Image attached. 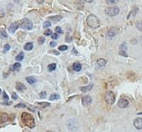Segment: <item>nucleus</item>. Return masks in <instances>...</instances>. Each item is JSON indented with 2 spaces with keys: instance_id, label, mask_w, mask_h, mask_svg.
<instances>
[{
  "instance_id": "nucleus-1",
  "label": "nucleus",
  "mask_w": 142,
  "mask_h": 132,
  "mask_svg": "<svg viewBox=\"0 0 142 132\" xmlns=\"http://www.w3.org/2000/svg\"><path fill=\"white\" fill-rule=\"evenodd\" d=\"M21 120L23 123L27 126L29 128H33L35 126V118H33L32 115H30L28 113H23L21 114Z\"/></svg>"
},
{
  "instance_id": "nucleus-2",
  "label": "nucleus",
  "mask_w": 142,
  "mask_h": 132,
  "mask_svg": "<svg viewBox=\"0 0 142 132\" xmlns=\"http://www.w3.org/2000/svg\"><path fill=\"white\" fill-rule=\"evenodd\" d=\"M87 24L89 27L92 29H97L100 25V20L98 19V17L92 14L89 15L87 17Z\"/></svg>"
},
{
  "instance_id": "nucleus-3",
  "label": "nucleus",
  "mask_w": 142,
  "mask_h": 132,
  "mask_svg": "<svg viewBox=\"0 0 142 132\" xmlns=\"http://www.w3.org/2000/svg\"><path fill=\"white\" fill-rule=\"evenodd\" d=\"M20 27L24 30H30L33 29V23L32 21L28 19V18H24L22 19L20 21V24H19Z\"/></svg>"
},
{
  "instance_id": "nucleus-4",
  "label": "nucleus",
  "mask_w": 142,
  "mask_h": 132,
  "mask_svg": "<svg viewBox=\"0 0 142 132\" xmlns=\"http://www.w3.org/2000/svg\"><path fill=\"white\" fill-rule=\"evenodd\" d=\"M105 100L107 104H113L115 102V96L112 91H107L105 96Z\"/></svg>"
},
{
  "instance_id": "nucleus-5",
  "label": "nucleus",
  "mask_w": 142,
  "mask_h": 132,
  "mask_svg": "<svg viewBox=\"0 0 142 132\" xmlns=\"http://www.w3.org/2000/svg\"><path fill=\"white\" fill-rule=\"evenodd\" d=\"M105 13L110 16H114L119 13V8L118 7H110L105 9Z\"/></svg>"
},
{
  "instance_id": "nucleus-6",
  "label": "nucleus",
  "mask_w": 142,
  "mask_h": 132,
  "mask_svg": "<svg viewBox=\"0 0 142 132\" xmlns=\"http://www.w3.org/2000/svg\"><path fill=\"white\" fill-rule=\"evenodd\" d=\"M92 99L89 96H85L82 99V104H83V105L85 107L88 106L89 104H92Z\"/></svg>"
},
{
  "instance_id": "nucleus-7",
  "label": "nucleus",
  "mask_w": 142,
  "mask_h": 132,
  "mask_svg": "<svg viewBox=\"0 0 142 132\" xmlns=\"http://www.w3.org/2000/svg\"><path fill=\"white\" fill-rule=\"evenodd\" d=\"M118 30L116 27H113V28L110 29L107 32V37L109 38H112V37H114L116 34H118Z\"/></svg>"
},
{
  "instance_id": "nucleus-8",
  "label": "nucleus",
  "mask_w": 142,
  "mask_h": 132,
  "mask_svg": "<svg viewBox=\"0 0 142 132\" xmlns=\"http://www.w3.org/2000/svg\"><path fill=\"white\" fill-rule=\"evenodd\" d=\"M134 126L137 130L142 129V118H137L134 120Z\"/></svg>"
},
{
  "instance_id": "nucleus-9",
  "label": "nucleus",
  "mask_w": 142,
  "mask_h": 132,
  "mask_svg": "<svg viewBox=\"0 0 142 132\" xmlns=\"http://www.w3.org/2000/svg\"><path fill=\"white\" fill-rule=\"evenodd\" d=\"M128 104H129V102L127 100H126V99H120L118 101V105L119 108H125L126 107L128 106Z\"/></svg>"
},
{
  "instance_id": "nucleus-10",
  "label": "nucleus",
  "mask_w": 142,
  "mask_h": 132,
  "mask_svg": "<svg viewBox=\"0 0 142 132\" xmlns=\"http://www.w3.org/2000/svg\"><path fill=\"white\" fill-rule=\"evenodd\" d=\"M20 27V25H19V23L18 22H13V23H12L10 25V26H9V31L12 33V34H13V33H15V31L16 30H17V29Z\"/></svg>"
},
{
  "instance_id": "nucleus-11",
  "label": "nucleus",
  "mask_w": 142,
  "mask_h": 132,
  "mask_svg": "<svg viewBox=\"0 0 142 132\" xmlns=\"http://www.w3.org/2000/svg\"><path fill=\"white\" fill-rule=\"evenodd\" d=\"M9 119V117L7 113H0V123H4V122H7Z\"/></svg>"
},
{
  "instance_id": "nucleus-12",
  "label": "nucleus",
  "mask_w": 142,
  "mask_h": 132,
  "mask_svg": "<svg viewBox=\"0 0 142 132\" xmlns=\"http://www.w3.org/2000/svg\"><path fill=\"white\" fill-rule=\"evenodd\" d=\"M16 90H17V91H25V90L26 89L25 86L23 83H21V82H17L16 83Z\"/></svg>"
},
{
  "instance_id": "nucleus-13",
  "label": "nucleus",
  "mask_w": 142,
  "mask_h": 132,
  "mask_svg": "<svg viewBox=\"0 0 142 132\" xmlns=\"http://www.w3.org/2000/svg\"><path fill=\"white\" fill-rule=\"evenodd\" d=\"M73 70H75V71H77V72H78V71H80L82 69V65H81L80 63L75 62V63H73Z\"/></svg>"
},
{
  "instance_id": "nucleus-14",
  "label": "nucleus",
  "mask_w": 142,
  "mask_h": 132,
  "mask_svg": "<svg viewBox=\"0 0 142 132\" xmlns=\"http://www.w3.org/2000/svg\"><path fill=\"white\" fill-rule=\"evenodd\" d=\"M33 42H28V43H26L25 45L24 49H25V50H26V51H31L32 49H33Z\"/></svg>"
},
{
  "instance_id": "nucleus-15",
  "label": "nucleus",
  "mask_w": 142,
  "mask_h": 132,
  "mask_svg": "<svg viewBox=\"0 0 142 132\" xmlns=\"http://www.w3.org/2000/svg\"><path fill=\"white\" fill-rule=\"evenodd\" d=\"M92 87H93V85L91 84V85L87 86H82V87H80V90L83 92H87V91H90L91 89H92Z\"/></svg>"
},
{
  "instance_id": "nucleus-16",
  "label": "nucleus",
  "mask_w": 142,
  "mask_h": 132,
  "mask_svg": "<svg viewBox=\"0 0 142 132\" xmlns=\"http://www.w3.org/2000/svg\"><path fill=\"white\" fill-rule=\"evenodd\" d=\"M26 81L29 82L30 84H33L35 83V82H37V79L35 77H28V78H26Z\"/></svg>"
},
{
  "instance_id": "nucleus-17",
  "label": "nucleus",
  "mask_w": 142,
  "mask_h": 132,
  "mask_svg": "<svg viewBox=\"0 0 142 132\" xmlns=\"http://www.w3.org/2000/svg\"><path fill=\"white\" fill-rule=\"evenodd\" d=\"M24 56H25L24 52H20V53L17 55V56H16V60H17V61H21V60L24 59Z\"/></svg>"
},
{
  "instance_id": "nucleus-18",
  "label": "nucleus",
  "mask_w": 142,
  "mask_h": 132,
  "mask_svg": "<svg viewBox=\"0 0 142 132\" xmlns=\"http://www.w3.org/2000/svg\"><path fill=\"white\" fill-rule=\"evenodd\" d=\"M97 64L99 65V66H100V67H104V66L106 64V60H105V59H99L98 60H97Z\"/></svg>"
},
{
  "instance_id": "nucleus-19",
  "label": "nucleus",
  "mask_w": 142,
  "mask_h": 132,
  "mask_svg": "<svg viewBox=\"0 0 142 132\" xmlns=\"http://www.w3.org/2000/svg\"><path fill=\"white\" fill-rule=\"evenodd\" d=\"M62 19V16H50L49 20H52V21H59Z\"/></svg>"
},
{
  "instance_id": "nucleus-20",
  "label": "nucleus",
  "mask_w": 142,
  "mask_h": 132,
  "mask_svg": "<svg viewBox=\"0 0 142 132\" xmlns=\"http://www.w3.org/2000/svg\"><path fill=\"white\" fill-rule=\"evenodd\" d=\"M56 68V63H53V64H48V71H50V72H52V71L55 70Z\"/></svg>"
},
{
  "instance_id": "nucleus-21",
  "label": "nucleus",
  "mask_w": 142,
  "mask_h": 132,
  "mask_svg": "<svg viewBox=\"0 0 142 132\" xmlns=\"http://www.w3.org/2000/svg\"><path fill=\"white\" fill-rule=\"evenodd\" d=\"M60 99V96L57 93H54L52 96H50V100H59Z\"/></svg>"
},
{
  "instance_id": "nucleus-22",
  "label": "nucleus",
  "mask_w": 142,
  "mask_h": 132,
  "mask_svg": "<svg viewBox=\"0 0 142 132\" xmlns=\"http://www.w3.org/2000/svg\"><path fill=\"white\" fill-rule=\"evenodd\" d=\"M0 37H1L2 38H6L8 37L6 30H0Z\"/></svg>"
},
{
  "instance_id": "nucleus-23",
  "label": "nucleus",
  "mask_w": 142,
  "mask_h": 132,
  "mask_svg": "<svg viewBox=\"0 0 142 132\" xmlns=\"http://www.w3.org/2000/svg\"><path fill=\"white\" fill-rule=\"evenodd\" d=\"M136 28H137V30H139L140 31L142 32V21H139L136 23Z\"/></svg>"
},
{
  "instance_id": "nucleus-24",
  "label": "nucleus",
  "mask_w": 142,
  "mask_h": 132,
  "mask_svg": "<svg viewBox=\"0 0 142 132\" xmlns=\"http://www.w3.org/2000/svg\"><path fill=\"white\" fill-rule=\"evenodd\" d=\"M58 49H59V51H60V52H65V51H66L67 49H68V47L65 46V45H61V46L59 47Z\"/></svg>"
},
{
  "instance_id": "nucleus-25",
  "label": "nucleus",
  "mask_w": 142,
  "mask_h": 132,
  "mask_svg": "<svg viewBox=\"0 0 142 132\" xmlns=\"http://www.w3.org/2000/svg\"><path fill=\"white\" fill-rule=\"evenodd\" d=\"M38 105H40L43 108H44L45 107L48 106L50 104H49V103H43V102H41V103H40V102H38Z\"/></svg>"
},
{
  "instance_id": "nucleus-26",
  "label": "nucleus",
  "mask_w": 142,
  "mask_h": 132,
  "mask_svg": "<svg viewBox=\"0 0 142 132\" xmlns=\"http://www.w3.org/2000/svg\"><path fill=\"white\" fill-rule=\"evenodd\" d=\"M137 11H138V8H136L132 11V12L128 15V17H127V18H128V19L130 18V16H131V15H132V16H135L136 14V12H137Z\"/></svg>"
},
{
  "instance_id": "nucleus-27",
  "label": "nucleus",
  "mask_w": 142,
  "mask_h": 132,
  "mask_svg": "<svg viewBox=\"0 0 142 132\" xmlns=\"http://www.w3.org/2000/svg\"><path fill=\"white\" fill-rule=\"evenodd\" d=\"M118 55H120V56H123V57H127V54L126 53V52H124V51H119L118 52Z\"/></svg>"
},
{
  "instance_id": "nucleus-28",
  "label": "nucleus",
  "mask_w": 142,
  "mask_h": 132,
  "mask_svg": "<svg viewBox=\"0 0 142 132\" xmlns=\"http://www.w3.org/2000/svg\"><path fill=\"white\" fill-rule=\"evenodd\" d=\"M52 31L51 30H48L44 31V35L49 36V35H52Z\"/></svg>"
},
{
  "instance_id": "nucleus-29",
  "label": "nucleus",
  "mask_w": 142,
  "mask_h": 132,
  "mask_svg": "<svg viewBox=\"0 0 142 132\" xmlns=\"http://www.w3.org/2000/svg\"><path fill=\"white\" fill-rule=\"evenodd\" d=\"M51 25H52V24H51L49 21H45L44 23H43V27H44V28H49Z\"/></svg>"
},
{
  "instance_id": "nucleus-30",
  "label": "nucleus",
  "mask_w": 142,
  "mask_h": 132,
  "mask_svg": "<svg viewBox=\"0 0 142 132\" xmlns=\"http://www.w3.org/2000/svg\"><path fill=\"white\" fill-rule=\"evenodd\" d=\"M44 42H45V38L44 37H40L38 39V42L39 44H43V43H44Z\"/></svg>"
},
{
  "instance_id": "nucleus-31",
  "label": "nucleus",
  "mask_w": 142,
  "mask_h": 132,
  "mask_svg": "<svg viewBox=\"0 0 142 132\" xmlns=\"http://www.w3.org/2000/svg\"><path fill=\"white\" fill-rule=\"evenodd\" d=\"M46 96H47V93L45 91H42L40 94H39V97H40L41 99H45L46 98Z\"/></svg>"
},
{
  "instance_id": "nucleus-32",
  "label": "nucleus",
  "mask_w": 142,
  "mask_h": 132,
  "mask_svg": "<svg viewBox=\"0 0 142 132\" xmlns=\"http://www.w3.org/2000/svg\"><path fill=\"white\" fill-rule=\"evenodd\" d=\"M120 49H121V51H124V52H125V50H127V45H126V43L123 42L122 45L120 46Z\"/></svg>"
},
{
  "instance_id": "nucleus-33",
  "label": "nucleus",
  "mask_w": 142,
  "mask_h": 132,
  "mask_svg": "<svg viewBox=\"0 0 142 132\" xmlns=\"http://www.w3.org/2000/svg\"><path fill=\"white\" fill-rule=\"evenodd\" d=\"M21 63H15L14 65H13V69H18L19 68H21Z\"/></svg>"
},
{
  "instance_id": "nucleus-34",
  "label": "nucleus",
  "mask_w": 142,
  "mask_h": 132,
  "mask_svg": "<svg viewBox=\"0 0 142 132\" xmlns=\"http://www.w3.org/2000/svg\"><path fill=\"white\" fill-rule=\"evenodd\" d=\"M10 48H11V47H10L9 44H6V45L4 46V52H8L10 50Z\"/></svg>"
},
{
  "instance_id": "nucleus-35",
  "label": "nucleus",
  "mask_w": 142,
  "mask_h": 132,
  "mask_svg": "<svg viewBox=\"0 0 142 132\" xmlns=\"http://www.w3.org/2000/svg\"><path fill=\"white\" fill-rule=\"evenodd\" d=\"M56 30V33H59V34H62V33H63V32H62V30H61V28H60V26L56 27V30Z\"/></svg>"
},
{
  "instance_id": "nucleus-36",
  "label": "nucleus",
  "mask_w": 142,
  "mask_h": 132,
  "mask_svg": "<svg viewBox=\"0 0 142 132\" xmlns=\"http://www.w3.org/2000/svg\"><path fill=\"white\" fill-rule=\"evenodd\" d=\"M15 108H25V104H18L15 106Z\"/></svg>"
},
{
  "instance_id": "nucleus-37",
  "label": "nucleus",
  "mask_w": 142,
  "mask_h": 132,
  "mask_svg": "<svg viewBox=\"0 0 142 132\" xmlns=\"http://www.w3.org/2000/svg\"><path fill=\"white\" fill-rule=\"evenodd\" d=\"M3 99L5 100H8V96L7 95V93L5 91L3 92Z\"/></svg>"
},
{
  "instance_id": "nucleus-38",
  "label": "nucleus",
  "mask_w": 142,
  "mask_h": 132,
  "mask_svg": "<svg viewBox=\"0 0 142 132\" xmlns=\"http://www.w3.org/2000/svg\"><path fill=\"white\" fill-rule=\"evenodd\" d=\"M4 16H5L4 11H3L2 8H0V18H3V17H4Z\"/></svg>"
},
{
  "instance_id": "nucleus-39",
  "label": "nucleus",
  "mask_w": 142,
  "mask_h": 132,
  "mask_svg": "<svg viewBox=\"0 0 142 132\" xmlns=\"http://www.w3.org/2000/svg\"><path fill=\"white\" fill-rule=\"evenodd\" d=\"M52 39H54V40L57 39V38H58V34H56V33H55V34H52Z\"/></svg>"
},
{
  "instance_id": "nucleus-40",
  "label": "nucleus",
  "mask_w": 142,
  "mask_h": 132,
  "mask_svg": "<svg viewBox=\"0 0 142 132\" xmlns=\"http://www.w3.org/2000/svg\"><path fill=\"white\" fill-rule=\"evenodd\" d=\"M50 46L52 47H55L56 46V42H50Z\"/></svg>"
},
{
  "instance_id": "nucleus-41",
  "label": "nucleus",
  "mask_w": 142,
  "mask_h": 132,
  "mask_svg": "<svg viewBox=\"0 0 142 132\" xmlns=\"http://www.w3.org/2000/svg\"><path fill=\"white\" fill-rule=\"evenodd\" d=\"M71 40H72V38H71V37H70V36H68V37L65 38V41H66V42H71Z\"/></svg>"
},
{
  "instance_id": "nucleus-42",
  "label": "nucleus",
  "mask_w": 142,
  "mask_h": 132,
  "mask_svg": "<svg viewBox=\"0 0 142 132\" xmlns=\"http://www.w3.org/2000/svg\"><path fill=\"white\" fill-rule=\"evenodd\" d=\"M12 97L13 100H17V98H18L17 97V95H16V93H12Z\"/></svg>"
},
{
  "instance_id": "nucleus-43",
  "label": "nucleus",
  "mask_w": 142,
  "mask_h": 132,
  "mask_svg": "<svg viewBox=\"0 0 142 132\" xmlns=\"http://www.w3.org/2000/svg\"><path fill=\"white\" fill-rule=\"evenodd\" d=\"M106 3H117V1H115V0H113V1H110V0H107Z\"/></svg>"
},
{
  "instance_id": "nucleus-44",
  "label": "nucleus",
  "mask_w": 142,
  "mask_h": 132,
  "mask_svg": "<svg viewBox=\"0 0 142 132\" xmlns=\"http://www.w3.org/2000/svg\"><path fill=\"white\" fill-rule=\"evenodd\" d=\"M4 105H11L12 104V102H8V103H2Z\"/></svg>"
},
{
  "instance_id": "nucleus-45",
  "label": "nucleus",
  "mask_w": 142,
  "mask_h": 132,
  "mask_svg": "<svg viewBox=\"0 0 142 132\" xmlns=\"http://www.w3.org/2000/svg\"><path fill=\"white\" fill-rule=\"evenodd\" d=\"M29 109L31 110V111H33V112H35V108H32V107H30Z\"/></svg>"
},
{
  "instance_id": "nucleus-46",
  "label": "nucleus",
  "mask_w": 142,
  "mask_h": 132,
  "mask_svg": "<svg viewBox=\"0 0 142 132\" xmlns=\"http://www.w3.org/2000/svg\"><path fill=\"white\" fill-rule=\"evenodd\" d=\"M93 1H87V3H92Z\"/></svg>"
},
{
  "instance_id": "nucleus-47",
  "label": "nucleus",
  "mask_w": 142,
  "mask_h": 132,
  "mask_svg": "<svg viewBox=\"0 0 142 132\" xmlns=\"http://www.w3.org/2000/svg\"><path fill=\"white\" fill-rule=\"evenodd\" d=\"M47 132H53V131H51V130H48V131H47Z\"/></svg>"
},
{
  "instance_id": "nucleus-48",
  "label": "nucleus",
  "mask_w": 142,
  "mask_h": 132,
  "mask_svg": "<svg viewBox=\"0 0 142 132\" xmlns=\"http://www.w3.org/2000/svg\"><path fill=\"white\" fill-rule=\"evenodd\" d=\"M1 92H2V91H1V89H0V94H1Z\"/></svg>"
},
{
  "instance_id": "nucleus-49",
  "label": "nucleus",
  "mask_w": 142,
  "mask_h": 132,
  "mask_svg": "<svg viewBox=\"0 0 142 132\" xmlns=\"http://www.w3.org/2000/svg\"><path fill=\"white\" fill-rule=\"evenodd\" d=\"M140 114H142V113H138V115H140Z\"/></svg>"
}]
</instances>
